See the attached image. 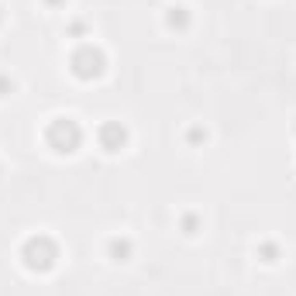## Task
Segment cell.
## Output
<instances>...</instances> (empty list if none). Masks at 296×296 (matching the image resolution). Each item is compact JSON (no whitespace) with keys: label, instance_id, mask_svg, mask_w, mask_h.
<instances>
[{"label":"cell","instance_id":"6","mask_svg":"<svg viewBox=\"0 0 296 296\" xmlns=\"http://www.w3.org/2000/svg\"><path fill=\"white\" fill-rule=\"evenodd\" d=\"M169 24H186V14H182V7H172V14H169Z\"/></svg>","mask_w":296,"mask_h":296},{"label":"cell","instance_id":"2","mask_svg":"<svg viewBox=\"0 0 296 296\" xmlns=\"http://www.w3.org/2000/svg\"><path fill=\"white\" fill-rule=\"evenodd\" d=\"M24 258H28L31 269H48V265L55 262V248H52L48 238H31L24 245Z\"/></svg>","mask_w":296,"mask_h":296},{"label":"cell","instance_id":"5","mask_svg":"<svg viewBox=\"0 0 296 296\" xmlns=\"http://www.w3.org/2000/svg\"><path fill=\"white\" fill-rule=\"evenodd\" d=\"M110 251H114V258H117V262H124V255H127V251H131V241H110Z\"/></svg>","mask_w":296,"mask_h":296},{"label":"cell","instance_id":"3","mask_svg":"<svg viewBox=\"0 0 296 296\" xmlns=\"http://www.w3.org/2000/svg\"><path fill=\"white\" fill-rule=\"evenodd\" d=\"M100 66H103V55L97 52V48H80L76 55H72V69L80 72V76H97L100 72Z\"/></svg>","mask_w":296,"mask_h":296},{"label":"cell","instance_id":"4","mask_svg":"<svg viewBox=\"0 0 296 296\" xmlns=\"http://www.w3.org/2000/svg\"><path fill=\"white\" fill-rule=\"evenodd\" d=\"M121 141H124V127H117V124H107V127H103V145L110 148V152H114Z\"/></svg>","mask_w":296,"mask_h":296},{"label":"cell","instance_id":"1","mask_svg":"<svg viewBox=\"0 0 296 296\" xmlns=\"http://www.w3.org/2000/svg\"><path fill=\"white\" fill-rule=\"evenodd\" d=\"M48 141L55 145V152H72V148L80 145V127H76V121H69V117L52 121V127H48Z\"/></svg>","mask_w":296,"mask_h":296}]
</instances>
